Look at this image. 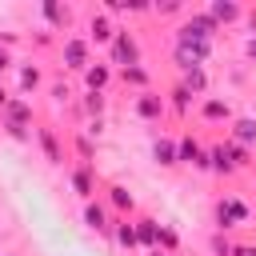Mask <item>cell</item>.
Masks as SVG:
<instances>
[{"label": "cell", "mask_w": 256, "mask_h": 256, "mask_svg": "<svg viewBox=\"0 0 256 256\" xmlns=\"http://www.w3.org/2000/svg\"><path fill=\"white\" fill-rule=\"evenodd\" d=\"M232 256H256V248H252V244H236V248H232Z\"/></svg>", "instance_id": "cell-34"}, {"label": "cell", "mask_w": 256, "mask_h": 256, "mask_svg": "<svg viewBox=\"0 0 256 256\" xmlns=\"http://www.w3.org/2000/svg\"><path fill=\"white\" fill-rule=\"evenodd\" d=\"M8 68H12V52H8V48H4V44H0V76H4V72H8Z\"/></svg>", "instance_id": "cell-32"}, {"label": "cell", "mask_w": 256, "mask_h": 256, "mask_svg": "<svg viewBox=\"0 0 256 256\" xmlns=\"http://www.w3.org/2000/svg\"><path fill=\"white\" fill-rule=\"evenodd\" d=\"M244 20H248V24L256 28V8H248V12H244Z\"/></svg>", "instance_id": "cell-36"}, {"label": "cell", "mask_w": 256, "mask_h": 256, "mask_svg": "<svg viewBox=\"0 0 256 256\" xmlns=\"http://www.w3.org/2000/svg\"><path fill=\"white\" fill-rule=\"evenodd\" d=\"M120 80H124L128 88H140V92H148V84H152L148 68H140V64H132V68H120Z\"/></svg>", "instance_id": "cell-23"}, {"label": "cell", "mask_w": 256, "mask_h": 256, "mask_svg": "<svg viewBox=\"0 0 256 256\" xmlns=\"http://www.w3.org/2000/svg\"><path fill=\"white\" fill-rule=\"evenodd\" d=\"M216 32H220V28H216V20H212L208 12H188V20L176 28V40H208V44H212Z\"/></svg>", "instance_id": "cell-4"}, {"label": "cell", "mask_w": 256, "mask_h": 256, "mask_svg": "<svg viewBox=\"0 0 256 256\" xmlns=\"http://www.w3.org/2000/svg\"><path fill=\"white\" fill-rule=\"evenodd\" d=\"M60 56H64V68H68V72H84V68L92 64V60H88V40H84V36H64Z\"/></svg>", "instance_id": "cell-7"}, {"label": "cell", "mask_w": 256, "mask_h": 256, "mask_svg": "<svg viewBox=\"0 0 256 256\" xmlns=\"http://www.w3.org/2000/svg\"><path fill=\"white\" fill-rule=\"evenodd\" d=\"M40 16H44V20H52V24H60V28H64V24H68V20H72V8H60V4H40Z\"/></svg>", "instance_id": "cell-26"}, {"label": "cell", "mask_w": 256, "mask_h": 256, "mask_svg": "<svg viewBox=\"0 0 256 256\" xmlns=\"http://www.w3.org/2000/svg\"><path fill=\"white\" fill-rule=\"evenodd\" d=\"M136 224V240L144 244V248H156L160 252V224L152 220V216H140V220H132Z\"/></svg>", "instance_id": "cell-17"}, {"label": "cell", "mask_w": 256, "mask_h": 256, "mask_svg": "<svg viewBox=\"0 0 256 256\" xmlns=\"http://www.w3.org/2000/svg\"><path fill=\"white\" fill-rule=\"evenodd\" d=\"M16 80H20V92H36L44 84V72H40V64H20Z\"/></svg>", "instance_id": "cell-22"}, {"label": "cell", "mask_w": 256, "mask_h": 256, "mask_svg": "<svg viewBox=\"0 0 256 256\" xmlns=\"http://www.w3.org/2000/svg\"><path fill=\"white\" fill-rule=\"evenodd\" d=\"M132 112H136L144 124H160L164 112H168V100L156 96V92H140V96H132Z\"/></svg>", "instance_id": "cell-5"}, {"label": "cell", "mask_w": 256, "mask_h": 256, "mask_svg": "<svg viewBox=\"0 0 256 256\" xmlns=\"http://www.w3.org/2000/svg\"><path fill=\"white\" fill-rule=\"evenodd\" d=\"M0 124L32 128V104H28V100H8V104H4V112H0Z\"/></svg>", "instance_id": "cell-12"}, {"label": "cell", "mask_w": 256, "mask_h": 256, "mask_svg": "<svg viewBox=\"0 0 256 256\" xmlns=\"http://www.w3.org/2000/svg\"><path fill=\"white\" fill-rule=\"evenodd\" d=\"M232 248H236V244H232L224 232H216V236H212V252H216V256H232Z\"/></svg>", "instance_id": "cell-27"}, {"label": "cell", "mask_w": 256, "mask_h": 256, "mask_svg": "<svg viewBox=\"0 0 256 256\" xmlns=\"http://www.w3.org/2000/svg\"><path fill=\"white\" fill-rule=\"evenodd\" d=\"M244 52H248V56L256 60V36H248V44H244Z\"/></svg>", "instance_id": "cell-35"}, {"label": "cell", "mask_w": 256, "mask_h": 256, "mask_svg": "<svg viewBox=\"0 0 256 256\" xmlns=\"http://www.w3.org/2000/svg\"><path fill=\"white\" fill-rule=\"evenodd\" d=\"M232 144L240 148H252L256 144V116H232V132H228Z\"/></svg>", "instance_id": "cell-11"}, {"label": "cell", "mask_w": 256, "mask_h": 256, "mask_svg": "<svg viewBox=\"0 0 256 256\" xmlns=\"http://www.w3.org/2000/svg\"><path fill=\"white\" fill-rule=\"evenodd\" d=\"M4 132H8L12 140H32V132H28V128H20V124H4Z\"/></svg>", "instance_id": "cell-31"}, {"label": "cell", "mask_w": 256, "mask_h": 256, "mask_svg": "<svg viewBox=\"0 0 256 256\" xmlns=\"http://www.w3.org/2000/svg\"><path fill=\"white\" fill-rule=\"evenodd\" d=\"M52 100H56V104H68V100H72V88L56 80V84H52Z\"/></svg>", "instance_id": "cell-28"}, {"label": "cell", "mask_w": 256, "mask_h": 256, "mask_svg": "<svg viewBox=\"0 0 256 256\" xmlns=\"http://www.w3.org/2000/svg\"><path fill=\"white\" fill-rule=\"evenodd\" d=\"M104 104H108L104 92H84V116H88V120H100V116H104Z\"/></svg>", "instance_id": "cell-25"}, {"label": "cell", "mask_w": 256, "mask_h": 256, "mask_svg": "<svg viewBox=\"0 0 256 256\" xmlns=\"http://www.w3.org/2000/svg\"><path fill=\"white\" fill-rule=\"evenodd\" d=\"M108 56H112V64L132 68V64H140V40H136L128 28H116V36H112V44H108Z\"/></svg>", "instance_id": "cell-3"}, {"label": "cell", "mask_w": 256, "mask_h": 256, "mask_svg": "<svg viewBox=\"0 0 256 256\" xmlns=\"http://www.w3.org/2000/svg\"><path fill=\"white\" fill-rule=\"evenodd\" d=\"M68 184H72V192H76L80 200H92V192H96V176H92V164H76V168L68 172Z\"/></svg>", "instance_id": "cell-10"}, {"label": "cell", "mask_w": 256, "mask_h": 256, "mask_svg": "<svg viewBox=\"0 0 256 256\" xmlns=\"http://www.w3.org/2000/svg\"><path fill=\"white\" fill-rule=\"evenodd\" d=\"M176 156H180V164H192L196 172H208L212 164H208V148L196 140V136H180L176 140Z\"/></svg>", "instance_id": "cell-6"}, {"label": "cell", "mask_w": 256, "mask_h": 256, "mask_svg": "<svg viewBox=\"0 0 256 256\" xmlns=\"http://www.w3.org/2000/svg\"><path fill=\"white\" fill-rule=\"evenodd\" d=\"M8 100H12V96H8L4 88H0V112H4V104H8Z\"/></svg>", "instance_id": "cell-37"}, {"label": "cell", "mask_w": 256, "mask_h": 256, "mask_svg": "<svg viewBox=\"0 0 256 256\" xmlns=\"http://www.w3.org/2000/svg\"><path fill=\"white\" fill-rule=\"evenodd\" d=\"M152 160H156L160 168L180 164V156H176V140H172V136H156V140H152Z\"/></svg>", "instance_id": "cell-16"}, {"label": "cell", "mask_w": 256, "mask_h": 256, "mask_svg": "<svg viewBox=\"0 0 256 256\" xmlns=\"http://www.w3.org/2000/svg\"><path fill=\"white\" fill-rule=\"evenodd\" d=\"M192 104H196V96H192L184 84H176V88H172V100H168V108H172L176 116H188V108H192Z\"/></svg>", "instance_id": "cell-24"}, {"label": "cell", "mask_w": 256, "mask_h": 256, "mask_svg": "<svg viewBox=\"0 0 256 256\" xmlns=\"http://www.w3.org/2000/svg\"><path fill=\"white\" fill-rule=\"evenodd\" d=\"M208 164H212L216 172H224V176H232V172H240V168H248L252 160H248V148H240V144H232V140H224V144H212V148H208Z\"/></svg>", "instance_id": "cell-2"}, {"label": "cell", "mask_w": 256, "mask_h": 256, "mask_svg": "<svg viewBox=\"0 0 256 256\" xmlns=\"http://www.w3.org/2000/svg\"><path fill=\"white\" fill-rule=\"evenodd\" d=\"M180 84H184L196 100H204V92H208V72H204V68H188V72H180Z\"/></svg>", "instance_id": "cell-21"}, {"label": "cell", "mask_w": 256, "mask_h": 256, "mask_svg": "<svg viewBox=\"0 0 256 256\" xmlns=\"http://www.w3.org/2000/svg\"><path fill=\"white\" fill-rule=\"evenodd\" d=\"M204 12L216 20V28H220V24H236V20H244V8H240V4H228V0H216V4H208Z\"/></svg>", "instance_id": "cell-14"}, {"label": "cell", "mask_w": 256, "mask_h": 256, "mask_svg": "<svg viewBox=\"0 0 256 256\" xmlns=\"http://www.w3.org/2000/svg\"><path fill=\"white\" fill-rule=\"evenodd\" d=\"M108 204L120 212V216H128V212H136V196L124 188V184H108Z\"/></svg>", "instance_id": "cell-20"}, {"label": "cell", "mask_w": 256, "mask_h": 256, "mask_svg": "<svg viewBox=\"0 0 256 256\" xmlns=\"http://www.w3.org/2000/svg\"><path fill=\"white\" fill-rule=\"evenodd\" d=\"M160 244H164L168 252H176V248H180V240H176V232H172V228H164V224H160Z\"/></svg>", "instance_id": "cell-30"}, {"label": "cell", "mask_w": 256, "mask_h": 256, "mask_svg": "<svg viewBox=\"0 0 256 256\" xmlns=\"http://www.w3.org/2000/svg\"><path fill=\"white\" fill-rule=\"evenodd\" d=\"M108 80H112V68H108V64H88V68H84V88H88V92H104Z\"/></svg>", "instance_id": "cell-19"}, {"label": "cell", "mask_w": 256, "mask_h": 256, "mask_svg": "<svg viewBox=\"0 0 256 256\" xmlns=\"http://www.w3.org/2000/svg\"><path fill=\"white\" fill-rule=\"evenodd\" d=\"M112 36H116V24H112V16L100 8V12H92L88 16V44H112Z\"/></svg>", "instance_id": "cell-8"}, {"label": "cell", "mask_w": 256, "mask_h": 256, "mask_svg": "<svg viewBox=\"0 0 256 256\" xmlns=\"http://www.w3.org/2000/svg\"><path fill=\"white\" fill-rule=\"evenodd\" d=\"M200 120L204 124H224V120H232V104L220 100V96H204L200 100Z\"/></svg>", "instance_id": "cell-9"}, {"label": "cell", "mask_w": 256, "mask_h": 256, "mask_svg": "<svg viewBox=\"0 0 256 256\" xmlns=\"http://www.w3.org/2000/svg\"><path fill=\"white\" fill-rule=\"evenodd\" d=\"M32 136L40 140V148H44L48 164H64V148H60V140H56V132H52V128H32Z\"/></svg>", "instance_id": "cell-15"}, {"label": "cell", "mask_w": 256, "mask_h": 256, "mask_svg": "<svg viewBox=\"0 0 256 256\" xmlns=\"http://www.w3.org/2000/svg\"><path fill=\"white\" fill-rule=\"evenodd\" d=\"M212 216H216V232H232V228H244L252 220V204L240 196H220Z\"/></svg>", "instance_id": "cell-1"}, {"label": "cell", "mask_w": 256, "mask_h": 256, "mask_svg": "<svg viewBox=\"0 0 256 256\" xmlns=\"http://www.w3.org/2000/svg\"><path fill=\"white\" fill-rule=\"evenodd\" d=\"M84 228H92V232H112L108 208H104L100 200H84Z\"/></svg>", "instance_id": "cell-13"}, {"label": "cell", "mask_w": 256, "mask_h": 256, "mask_svg": "<svg viewBox=\"0 0 256 256\" xmlns=\"http://www.w3.org/2000/svg\"><path fill=\"white\" fill-rule=\"evenodd\" d=\"M156 12H160V16H176V12H184V8H180V4H160Z\"/></svg>", "instance_id": "cell-33"}, {"label": "cell", "mask_w": 256, "mask_h": 256, "mask_svg": "<svg viewBox=\"0 0 256 256\" xmlns=\"http://www.w3.org/2000/svg\"><path fill=\"white\" fill-rule=\"evenodd\" d=\"M76 152H80V160H84V164H88V160H92V140H88V136H84V132H80V136H76Z\"/></svg>", "instance_id": "cell-29"}, {"label": "cell", "mask_w": 256, "mask_h": 256, "mask_svg": "<svg viewBox=\"0 0 256 256\" xmlns=\"http://www.w3.org/2000/svg\"><path fill=\"white\" fill-rule=\"evenodd\" d=\"M112 240H116V244H120L124 252H136V248H140V240H136V224H132L128 216L112 224Z\"/></svg>", "instance_id": "cell-18"}]
</instances>
